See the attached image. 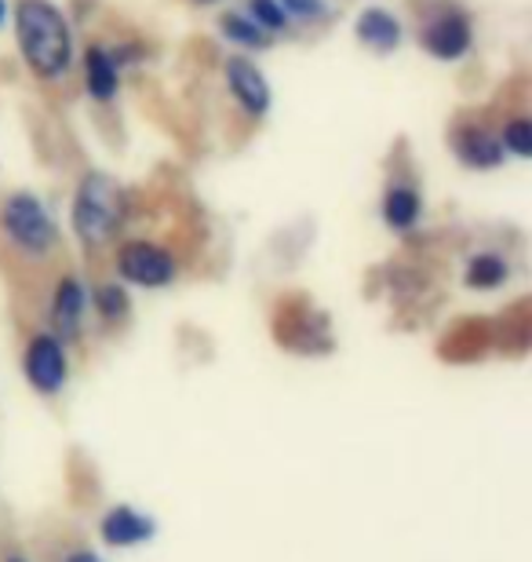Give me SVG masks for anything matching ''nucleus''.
Instances as JSON below:
<instances>
[{
    "mask_svg": "<svg viewBox=\"0 0 532 562\" xmlns=\"http://www.w3.org/2000/svg\"><path fill=\"white\" fill-rule=\"evenodd\" d=\"M219 37L230 44L234 52L252 55V59H256V55H263V52L274 48V41H270L267 33L259 30L241 8H230V11H223V15H219Z\"/></svg>",
    "mask_w": 532,
    "mask_h": 562,
    "instance_id": "4468645a",
    "label": "nucleus"
},
{
    "mask_svg": "<svg viewBox=\"0 0 532 562\" xmlns=\"http://www.w3.org/2000/svg\"><path fill=\"white\" fill-rule=\"evenodd\" d=\"M88 318V289L77 274H63L52 292V333L63 344H73Z\"/></svg>",
    "mask_w": 532,
    "mask_h": 562,
    "instance_id": "9b49d317",
    "label": "nucleus"
},
{
    "mask_svg": "<svg viewBox=\"0 0 532 562\" xmlns=\"http://www.w3.org/2000/svg\"><path fill=\"white\" fill-rule=\"evenodd\" d=\"M285 15L296 30H318L325 22H332V0H281Z\"/></svg>",
    "mask_w": 532,
    "mask_h": 562,
    "instance_id": "a211bd4d",
    "label": "nucleus"
},
{
    "mask_svg": "<svg viewBox=\"0 0 532 562\" xmlns=\"http://www.w3.org/2000/svg\"><path fill=\"white\" fill-rule=\"evenodd\" d=\"M22 373H26L30 387L41 395H59L70 366H66V347L55 333H33L26 351H22Z\"/></svg>",
    "mask_w": 532,
    "mask_h": 562,
    "instance_id": "1a4fd4ad",
    "label": "nucleus"
},
{
    "mask_svg": "<svg viewBox=\"0 0 532 562\" xmlns=\"http://www.w3.org/2000/svg\"><path fill=\"white\" fill-rule=\"evenodd\" d=\"M241 11L267 33L270 41L288 37V33H292V22L285 15V8H281V0H245Z\"/></svg>",
    "mask_w": 532,
    "mask_h": 562,
    "instance_id": "f3484780",
    "label": "nucleus"
},
{
    "mask_svg": "<svg viewBox=\"0 0 532 562\" xmlns=\"http://www.w3.org/2000/svg\"><path fill=\"white\" fill-rule=\"evenodd\" d=\"M449 150L471 172H496L507 154L496 139V125L482 114H460L449 125Z\"/></svg>",
    "mask_w": 532,
    "mask_h": 562,
    "instance_id": "6e6552de",
    "label": "nucleus"
},
{
    "mask_svg": "<svg viewBox=\"0 0 532 562\" xmlns=\"http://www.w3.org/2000/svg\"><path fill=\"white\" fill-rule=\"evenodd\" d=\"M223 85H226V95H230L234 110L241 114L245 121H259L270 117L274 110V88H270V77L263 74L252 55H241V52H230L223 59Z\"/></svg>",
    "mask_w": 532,
    "mask_h": 562,
    "instance_id": "423d86ee",
    "label": "nucleus"
},
{
    "mask_svg": "<svg viewBox=\"0 0 532 562\" xmlns=\"http://www.w3.org/2000/svg\"><path fill=\"white\" fill-rule=\"evenodd\" d=\"M95 314L103 318L106 325H117L128 318V307H132V300H128V289L121 285V281H103V285L95 289Z\"/></svg>",
    "mask_w": 532,
    "mask_h": 562,
    "instance_id": "6ab92c4d",
    "label": "nucleus"
},
{
    "mask_svg": "<svg viewBox=\"0 0 532 562\" xmlns=\"http://www.w3.org/2000/svg\"><path fill=\"white\" fill-rule=\"evenodd\" d=\"M420 48L434 63L456 66L463 59H471L474 52V19L467 8L460 4H434L420 19Z\"/></svg>",
    "mask_w": 532,
    "mask_h": 562,
    "instance_id": "20e7f679",
    "label": "nucleus"
},
{
    "mask_svg": "<svg viewBox=\"0 0 532 562\" xmlns=\"http://www.w3.org/2000/svg\"><path fill=\"white\" fill-rule=\"evenodd\" d=\"M113 271L124 285L135 289H168L179 278V256L161 241L132 238L113 252Z\"/></svg>",
    "mask_w": 532,
    "mask_h": 562,
    "instance_id": "39448f33",
    "label": "nucleus"
},
{
    "mask_svg": "<svg viewBox=\"0 0 532 562\" xmlns=\"http://www.w3.org/2000/svg\"><path fill=\"white\" fill-rule=\"evenodd\" d=\"M99 533H103V541L113 544V548H135L143 541H150L157 533L154 519H146L143 512L128 508V504H121V508H110L103 515V526H99Z\"/></svg>",
    "mask_w": 532,
    "mask_h": 562,
    "instance_id": "ddd939ff",
    "label": "nucleus"
},
{
    "mask_svg": "<svg viewBox=\"0 0 532 562\" xmlns=\"http://www.w3.org/2000/svg\"><path fill=\"white\" fill-rule=\"evenodd\" d=\"M380 220L387 223L394 234H409L423 223V194L412 179H394L383 187L380 198Z\"/></svg>",
    "mask_w": 532,
    "mask_h": 562,
    "instance_id": "f8f14e48",
    "label": "nucleus"
},
{
    "mask_svg": "<svg viewBox=\"0 0 532 562\" xmlns=\"http://www.w3.org/2000/svg\"><path fill=\"white\" fill-rule=\"evenodd\" d=\"M124 212H128V194L110 172L88 168L73 187L70 205V227L84 249H106L124 227Z\"/></svg>",
    "mask_w": 532,
    "mask_h": 562,
    "instance_id": "f03ea898",
    "label": "nucleus"
},
{
    "mask_svg": "<svg viewBox=\"0 0 532 562\" xmlns=\"http://www.w3.org/2000/svg\"><path fill=\"white\" fill-rule=\"evenodd\" d=\"M0 234L22 260H52L63 245V231L55 223L44 198L30 190H11L0 201Z\"/></svg>",
    "mask_w": 532,
    "mask_h": 562,
    "instance_id": "7ed1b4c3",
    "label": "nucleus"
},
{
    "mask_svg": "<svg viewBox=\"0 0 532 562\" xmlns=\"http://www.w3.org/2000/svg\"><path fill=\"white\" fill-rule=\"evenodd\" d=\"M66 562H103V559H99L95 552H73Z\"/></svg>",
    "mask_w": 532,
    "mask_h": 562,
    "instance_id": "aec40b11",
    "label": "nucleus"
},
{
    "mask_svg": "<svg viewBox=\"0 0 532 562\" xmlns=\"http://www.w3.org/2000/svg\"><path fill=\"white\" fill-rule=\"evenodd\" d=\"M511 278V267L500 252H474L467 267H463V281H467V289H478V292H493L500 289L503 281Z\"/></svg>",
    "mask_w": 532,
    "mask_h": 562,
    "instance_id": "2eb2a0df",
    "label": "nucleus"
},
{
    "mask_svg": "<svg viewBox=\"0 0 532 562\" xmlns=\"http://www.w3.org/2000/svg\"><path fill=\"white\" fill-rule=\"evenodd\" d=\"M190 4H197V8H212V4H219V0H190Z\"/></svg>",
    "mask_w": 532,
    "mask_h": 562,
    "instance_id": "4be33fe9",
    "label": "nucleus"
},
{
    "mask_svg": "<svg viewBox=\"0 0 532 562\" xmlns=\"http://www.w3.org/2000/svg\"><path fill=\"white\" fill-rule=\"evenodd\" d=\"M354 37L372 55H394L405 44V22L398 11L387 4H369L358 11L354 19Z\"/></svg>",
    "mask_w": 532,
    "mask_h": 562,
    "instance_id": "9d476101",
    "label": "nucleus"
},
{
    "mask_svg": "<svg viewBox=\"0 0 532 562\" xmlns=\"http://www.w3.org/2000/svg\"><path fill=\"white\" fill-rule=\"evenodd\" d=\"M496 139H500L507 157H514V161H529L532 157V117L525 114V110L507 114L500 125H496Z\"/></svg>",
    "mask_w": 532,
    "mask_h": 562,
    "instance_id": "dca6fc26",
    "label": "nucleus"
},
{
    "mask_svg": "<svg viewBox=\"0 0 532 562\" xmlns=\"http://www.w3.org/2000/svg\"><path fill=\"white\" fill-rule=\"evenodd\" d=\"M15 55L41 88H63L77 77V30L59 0H11Z\"/></svg>",
    "mask_w": 532,
    "mask_h": 562,
    "instance_id": "f257e3e1",
    "label": "nucleus"
},
{
    "mask_svg": "<svg viewBox=\"0 0 532 562\" xmlns=\"http://www.w3.org/2000/svg\"><path fill=\"white\" fill-rule=\"evenodd\" d=\"M8 19H11V0H0V30L8 26Z\"/></svg>",
    "mask_w": 532,
    "mask_h": 562,
    "instance_id": "412c9836",
    "label": "nucleus"
},
{
    "mask_svg": "<svg viewBox=\"0 0 532 562\" xmlns=\"http://www.w3.org/2000/svg\"><path fill=\"white\" fill-rule=\"evenodd\" d=\"M124 66L117 59V48H113V37H92L81 44L77 52V77H81L84 95L92 99L95 106H113L121 99L124 88Z\"/></svg>",
    "mask_w": 532,
    "mask_h": 562,
    "instance_id": "0eeeda50",
    "label": "nucleus"
},
{
    "mask_svg": "<svg viewBox=\"0 0 532 562\" xmlns=\"http://www.w3.org/2000/svg\"><path fill=\"white\" fill-rule=\"evenodd\" d=\"M8 562H26V559H19V555H15V559H8Z\"/></svg>",
    "mask_w": 532,
    "mask_h": 562,
    "instance_id": "5701e85b",
    "label": "nucleus"
}]
</instances>
